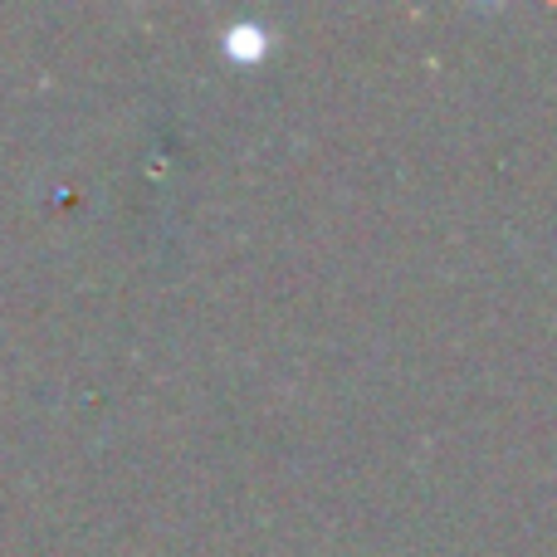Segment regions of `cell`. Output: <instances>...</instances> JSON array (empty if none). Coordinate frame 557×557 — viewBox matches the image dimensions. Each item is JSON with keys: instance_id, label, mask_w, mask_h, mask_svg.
<instances>
[{"instance_id": "1", "label": "cell", "mask_w": 557, "mask_h": 557, "mask_svg": "<svg viewBox=\"0 0 557 557\" xmlns=\"http://www.w3.org/2000/svg\"><path fill=\"white\" fill-rule=\"evenodd\" d=\"M264 29L260 25H231L225 29V39H221V49L225 54H235V59H260L264 54Z\"/></svg>"}]
</instances>
